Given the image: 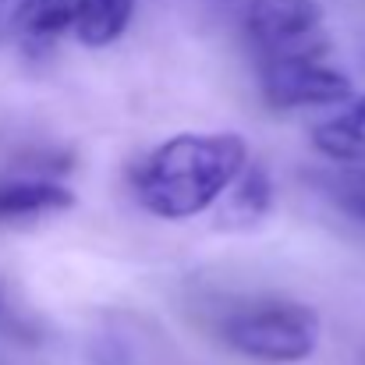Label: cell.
<instances>
[{
  "mask_svg": "<svg viewBox=\"0 0 365 365\" xmlns=\"http://www.w3.org/2000/svg\"><path fill=\"white\" fill-rule=\"evenodd\" d=\"M273 210V178L262 163H248L238 181L227 188L217 220L224 227H255Z\"/></svg>",
  "mask_w": 365,
  "mask_h": 365,
  "instance_id": "8",
  "label": "cell"
},
{
  "mask_svg": "<svg viewBox=\"0 0 365 365\" xmlns=\"http://www.w3.org/2000/svg\"><path fill=\"white\" fill-rule=\"evenodd\" d=\"M135 18V0H21L14 25L32 43L78 39L82 46L118 43Z\"/></svg>",
  "mask_w": 365,
  "mask_h": 365,
  "instance_id": "3",
  "label": "cell"
},
{
  "mask_svg": "<svg viewBox=\"0 0 365 365\" xmlns=\"http://www.w3.org/2000/svg\"><path fill=\"white\" fill-rule=\"evenodd\" d=\"M312 145L334 163H365V96L351 100L330 121L316 124Z\"/></svg>",
  "mask_w": 365,
  "mask_h": 365,
  "instance_id": "9",
  "label": "cell"
},
{
  "mask_svg": "<svg viewBox=\"0 0 365 365\" xmlns=\"http://www.w3.org/2000/svg\"><path fill=\"white\" fill-rule=\"evenodd\" d=\"M89 365H167V355L153 330L118 316L89 341Z\"/></svg>",
  "mask_w": 365,
  "mask_h": 365,
  "instance_id": "6",
  "label": "cell"
},
{
  "mask_svg": "<svg viewBox=\"0 0 365 365\" xmlns=\"http://www.w3.org/2000/svg\"><path fill=\"white\" fill-rule=\"evenodd\" d=\"M220 337L255 362H302L319 344V316L298 302H255L224 316Z\"/></svg>",
  "mask_w": 365,
  "mask_h": 365,
  "instance_id": "2",
  "label": "cell"
},
{
  "mask_svg": "<svg viewBox=\"0 0 365 365\" xmlns=\"http://www.w3.org/2000/svg\"><path fill=\"white\" fill-rule=\"evenodd\" d=\"M245 36L259 61L330 53L319 0H248Z\"/></svg>",
  "mask_w": 365,
  "mask_h": 365,
  "instance_id": "4",
  "label": "cell"
},
{
  "mask_svg": "<svg viewBox=\"0 0 365 365\" xmlns=\"http://www.w3.org/2000/svg\"><path fill=\"white\" fill-rule=\"evenodd\" d=\"M259 93L273 110L334 107L351 100V78L327 57H280L259 61Z\"/></svg>",
  "mask_w": 365,
  "mask_h": 365,
  "instance_id": "5",
  "label": "cell"
},
{
  "mask_svg": "<svg viewBox=\"0 0 365 365\" xmlns=\"http://www.w3.org/2000/svg\"><path fill=\"white\" fill-rule=\"evenodd\" d=\"M75 206V192L46 178H7L0 181V224H25L53 217Z\"/></svg>",
  "mask_w": 365,
  "mask_h": 365,
  "instance_id": "7",
  "label": "cell"
},
{
  "mask_svg": "<svg viewBox=\"0 0 365 365\" xmlns=\"http://www.w3.org/2000/svg\"><path fill=\"white\" fill-rule=\"evenodd\" d=\"M0 337H7V341H18V344H39V327L11 302V294H7V287L0 284Z\"/></svg>",
  "mask_w": 365,
  "mask_h": 365,
  "instance_id": "11",
  "label": "cell"
},
{
  "mask_svg": "<svg viewBox=\"0 0 365 365\" xmlns=\"http://www.w3.org/2000/svg\"><path fill=\"white\" fill-rule=\"evenodd\" d=\"M248 167V145L235 131H185L156 145L131 174L138 202L163 220H188L227 195Z\"/></svg>",
  "mask_w": 365,
  "mask_h": 365,
  "instance_id": "1",
  "label": "cell"
},
{
  "mask_svg": "<svg viewBox=\"0 0 365 365\" xmlns=\"http://www.w3.org/2000/svg\"><path fill=\"white\" fill-rule=\"evenodd\" d=\"M309 181L344 217L365 224V163H330V167L312 170Z\"/></svg>",
  "mask_w": 365,
  "mask_h": 365,
  "instance_id": "10",
  "label": "cell"
}]
</instances>
